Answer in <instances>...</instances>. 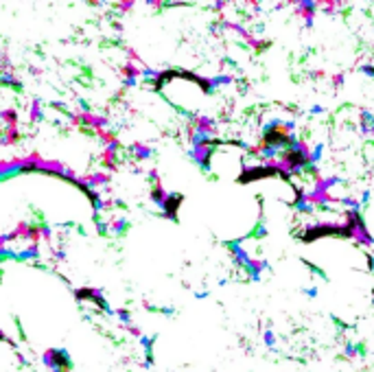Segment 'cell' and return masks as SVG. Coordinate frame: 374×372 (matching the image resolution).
Wrapping results in <instances>:
<instances>
[{"label": "cell", "mask_w": 374, "mask_h": 372, "mask_svg": "<svg viewBox=\"0 0 374 372\" xmlns=\"http://www.w3.org/2000/svg\"><path fill=\"white\" fill-rule=\"evenodd\" d=\"M42 361L48 370H70V357L64 350H55V348L44 350Z\"/></svg>", "instance_id": "6da1fadb"}]
</instances>
